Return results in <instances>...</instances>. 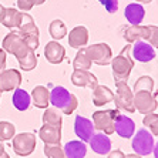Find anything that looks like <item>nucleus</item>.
Wrapping results in <instances>:
<instances>
[{"instance_id":"1","label":"nucleus","mask_w":158,"mask_h":158,"mask_svg":"<svg viewBox=\"0 0 158 158\" xmlns=\"http://www.w3.org/2000/svg\"><path fill=\"white\" fill-rule=\"evenodd\" d=\"M132 44L124 46L120 54L111 60V69H113V77L115 81H127L134 69V59L131 56Z\"/></svg>"},{"instance_id":"2","label":"nucleus","mask_w":158,"mask_h":158,"mask_svg":"<svg viewBox=\"0 0 158 158\" xmlns=\"http://www.w3.org/2000/svg\"><path fill=\"white\" fill-rule=\"evenodd\" d=\"M113 103L115 104L118 110L127 111V113H134V91L128 87L127 81H115V94Z\"/></svg>"},{"instance_id":"3","label":"nucleus","mask_w":158,"mask_h":158,"mask_svg":"<svg viewBox=\"0 0 158 158\" xmlns=\"http://www.w3.org/2000/svg\"><path fill=\"white\" fill-rule=\"evenodd\" d=\"M2 48L6 53L13 54L16 59H20L30 52V48L27 47L26 41H24V37L17 30H11L9 34H6V37L2 41Z\"/></svg>"},{"instance_id":"4","label":"nucleus","mask_w":158,"mask_h":158,"mask_svg":"<svg viewBox=\"0 0 158 158\" xmlns=\"http://www.w3.org/2000/svg\"><path fill=\"white\" fill-rule=\"evenodd\" d=\"M120 114V110H104V111H96L93 113V125L94 130L98 132H104L106 135L114 134V121L117 115Z\"/></svg>"},{"instance_id":"5","label":"nucleus","mask_w":158,"mask_h":158,"mask_svg":"<svg viewBox=\"0 0 158 158\" xmlns=\"http://www.w3.org/2000/svg\"><path fill=\"white\" fill-rule=\"evenodd\" d=\"M154 145H155L154 135L147 128H140L132 135L131 147L134 150V152L138 154L140 157H145V155L152 154Z\"/></svg>"},{"instance_id":"6","label":"nucleus","mask_w":158,"mask_h":158,"mask_svg":"<svg viewBox=\"0 0 158 158\" xmlns=\"http://www.w3.org/2000/svg\"><path fill=\"white\" fill-rule=\"evenodd\" d=\"M11 147L19 157H29L34 152L37 145V137L33 132H20L11 138Z\"/></svg>"},{"instance_id":"7","label":"nucleus","mask_w":158,"mask_h":158,"mask_svg":"<svg viewBox=\"0 0 158 158\" xmlns=\"http://www.w3.org/2000/svg\"><path fill=\"white\" fill-rule=\"evenodd\" d=\"M85 52L93 63L98 66H108L113 60V52L107 43H96L93 46H85Z\"/></svg>"},{"instance_id":"8","label":"nucleus","mask_w":158,"mask_h":158,"mask_svg":"<svg viewBox=\"0 0 158 158\" xmlns=\"http://www.w3.org/2000/svg\"><path fill=\"white\" fill-rule=\"evenodd\" d=\"M134 107H135V111L147 115L157 110L158 103L151 91H135L134 93Z\"/></svg>"},{"instance_id":"9","label":"nucleus","mask_w":158,"mask_h":158,"mask_svg":"<svg viewBox=\"0 0 158 158\" xmlns=\"http://www.w3.org/2000/svg\"><path fill=\"white\" fill-rule=\"evenodd\" d=\"M22 84V73L16 69H6L0 73V93L15 91Z\"/></svg>"},{"instance_id":"10","label":"nucleus","mask_w":158,"mask_h":158,"mask_svg":"<svg viewBox=\"0 0 158 158\" xmlns=\"http://www.w3.org/2000/svg\"><path fill=\"white\" fill-rule=\"evenodd\" d=\"M131 56H132V59H134V61L150 63L151 60L155 59V50L148 41L138 40L135 43H132Z\"/></svg>"},{"instance_id":"11","label":"nucleus","mask_w":158,"mask_h":158,"mask_svg":"<svg viewBox=\"0 0 158 158\" xmlns=\"http://www.w3.org/2000/svg\"><path fill=\"white\" fill-rule=\"evenodd\" d=\"M121 36L128 44L135 43L138 40L147 41L150 36V26H143V24H130L121 29Z\"/></svg>"},{"instance_id":"12","label":"nucleus","mask_w":158,"mask_h":158,"mask_svg":"<svg viewBox=\"0 0 158 158\" xmlns=\"http://www.w3.org/2000/svg\"><path fill=\"white\" fill-rule=\"evenodd\" d=\"M74 132L76 135L80 138V141L83 143H88L91 140V137L94 135V125H93V121L88 120L85 117H81V115H77L76 120H74Z\"/></svg>"},{"instance_id":"13","label":"nucleus","mask_w":158,"mask_h":158,"mask_svg":"<svg viewBox=\"0 0 158 158\" xmlns=\"http://www.w3.org/2000/svg\"><path fill=\"white\" fill-rule=\"evenodd\" d=\"M71 83L76 87H85V88H94L98 85V80L90 70H74L71 73Z\"/></svg>"},{"instance_id":"14","label":"nucleus","mask_w":158,"mask_h":158,"mask_svg":"<svg viewBox=\"0 0 158 158\" xmlns=\"http://www.w3.org/2000/svg\"><path fill=\"white\" fill-rule=\"evenodd\" d=\"M114 132L121 138H131L135 134V123L124 114H118L114 121Z\"/></svg>"},{"instance_id":"15","label":"nucleus","mask_w":158,"mask_h":158,"mask_svg":"<svg viewBox=\"0 0 158 158\" xmlns=\"http://www.w3.org/2000/svg\"><path fill=\"white\" fill-rule=\"evenodd\" d=\"M88 144H90V148L98 155H107L113 147L110 137L106 135L104 132H94V135L88 141Z\"/></svg>"},{"instance_id":"16","label":"nucleus","mask_w":158,"mask_h":158,"mask_svg":"<svg viewBox=\"0 0 158 158\" xmlns=\"http://www.w3.org/2000/svg\"><path fill=\"white\" fill-rule=\"evenodd\" d=\"M44 57L50 64H60L66 57V48L59 41H48L44 47Z\"/></svg>"},{"instance_id":"17","label":"nucleus","mask_w":158,"mask_h":158,"mask_svg":"<svg viewBox=\"0 0 158 158\" xmlns=\"http://www.w3.org/2000/svg\"><path fill=\"white\" fill-rule=\"evenodd\" d=\"M88 43V30L84 26H77L69 33V44L73 48H83Z\"/></svg>"},{"instance_id":"18","label":"nucleus","mask_w":158,"mask_h":158,"mask_svg":"<svg viewBox=\"0 0 158 158\" xmlns=\"http://www.w3.org/2000/svg\"><path fill=\"white\" fill-rule=\"evenodd\" d=\"M70 97H71V93L66 87L57 85V87H54L50 91V104H53V107H56V108H59L61 111L67 106Z\"/></svg>"},{"instance_id":"19","label":"nucleus","mask_w":158,"mask_h":158,"mask_svg":"<svg viewBox=\"0 0 158 158\" xmlns=\"http://www.w3.org/2000/svg\"><path fill=\"white\" fill-rule=\"evenodd\" d=\"M39 137L44 144H60L61 143V128L43 124V127L39 130Z\"/></svg>"},{"instance_id":"20","label":"nucleus","mask_w":158,"mask_h":158,"mask_svg":"<svg viewBox=\"0 0 158 158\" xmlns=\"http://www.w3.org/2000/svg\"><path fill=\"white\" fill-rule=\"evenodd\" d=\"M93 104L96 107H103L108 103H113L114 100V93L111 91V88L106 87V85H97L93 90Z\"/></svg>"},{"instance_id":"21","label":"nucleus","mask_w":158,"mask_h":158,"mask_svg":"<svg viewBox=\"0 0 158 158\" xmlns=\"http://www.w3.org/2000/svg\"><path fill=\"white\" fill-rule=\"evenodd\" d=\"M124 16L130 24H141L145 17V9L140 3H130L124 10Z\"/></svg>"},{"instance_id":"22","label":"nucleus","mask_w":158,"mask_h":158,"mask_svg":"<svg viewBox=\"0 0 158 158\" xmlns=\"http://www.w3.org/2000/svg\"><path fill=\"white\" fill-rule=\"evenodd\" d=\"M30 97H31V101L34 106L37 108H41V110H46L50 104V91L44 85H36Z\"/></svg>"},{"instance_id":"23","label":"nucleus","mask_w":158,"mask_h":158,"mask_svg":"<svg viewBox=\"0 0 158 158\" xmlns=\"http://www.w3.org/2000/svg\"><path fill=\"white\" fill-rule=\"evenodd\" d=\"M63 148H64L66 158H84L87 154V145L80 140L69 141Z\"/></svg>"},{"instance_id":"24","label":"nucleus","mask_w":158,"mask_h":158,"mask_svg":"<svg viewBox=\"0 0 158 158\" xmlns=\"http://www.w3.org/2000/svg\"><path fill=\"white\" fill-rule=\"evenodd\" d=\"M20 19H22V11H19L15 7H9L4 10V15L0 23L10 30H17L19 24H20Z\"/></svg>"},{"instance_id":"25","label":"nucleus","mask_w":158,"mask_h":158,"mask_svg":"<svg viewBox=\"0 0 158 158\" xmlns=\"http://www.w3.org/2000/svg\"><path fill=\"white\" fill-rule=\"evenodd\" d=\"M11 103L13 107L19 111H26L29 110L30 104H31V97L27 91L22 90V88H17L13 91V97H11Z\"/></svg>"},{"instance_id":"26","label":"nucleus","mask_w":158,"mask_h":158,"mask_svg":"<svg viewBox=\"0 0 158 158\" xmlns=\"http://www.w3.org/2000/svg\"><path fill=\"white\" fill-rule=\"evenodd\" d=\"M19 31L22 34H31V36H39V27L34 23V19L26 13L22 11V19H20V24H19Z\"/></svg>"},{"instance_id":"27","label":"nucleus","mask_w":158,"mask_h":158,"mask_svg":"<svg viewBox=\"0 0 158 158\" xmlns=\"http://www.w3.org/2000/svg\"><path fill=\"white\" fill-rule=\"evenodd\" d=\"M43 124L47 125H53V127H59L61 128L63 125V114L61 111L56 107H52V108H46L43 113Z\"/></svg>"},{"instance_id":"28","label":"nucleus","mask_w":158,"mask_h":158,"mask_svg":"<svg viewBox=\"0 0 158 158\" xmlns=\"http://www.w3.org/2000/svg\"><path fill=\"white\" fill-rule=\"evenodd\" d=\"M93 66V61L90 60L87 52H85V47L78 48L77 54L73 60V67L74 70H90Z\"/></svg>"},{"instance_id":"29","label":"nucleus","mask_w":158,"mask_h":158,"mask_svg":"<svg viewBox=\"0 0 158 158\" xmlns=\"http://www.w3.org/2000/svg\"><path fill=\"white\" fill-rule=\"evenodd\" d=\"M48 31H50V36H52L56 41L61 40V39H64V37L67 36V27H66V24H64V22L60 20V19H56V20H53V22L50 23Z\"/></svg>"},{"instance_id":"30","label":"nucleus","mask_w":158,"mask_h":158,"mask_svg":"<svg viewBox=\"0 0 158 158\" xmlns=\"http://www.w3.org/2000/svg\"><path fill=\"white\" fill-rule=\"evenodd\" d=\"M19 61V66L22 69L23 71H31L36 69L37 66V56H36V52L30 50L26 56H23L20 59H17Z\"/></svg>"},{"instance_id":"31","label":"nucleus","mask_w":158,"mask_h":158,"mask_svg":"<svg viewBox=\"0 0 158 158\" xmlns=\"http://www.w3.org/2000/svg\"><path fill=\"white\" fill-rule=\"evenodd\" d=\"M44 154L47 158H66L61 144H44Z\"/></svg>"},{"instance_id":"32","label":"nucleus","mask_w":158,"mask_h":158,"mask_svg":"<svg viewBox=\"0 0 158 158\" xmlns=\"http://www.w3.org/2000/svg\"><path fill=\"white\" fill-rule=\"evenodd\" d=\"M154 90V80L150 76H141L134 84V93L135 91H151Z\"/></svg>"},{"instance_id":"33","label":"nucleus","mask_w":158,"mask_h":158,"mask_svg":"<svg viewBox=\"0 0 158 158\" xmlns=\"http://www.w3.org/2000/svg\"><path fill=\"white\" fill-rule=\"evenodd\" d=\"M16 135V127L9 121H0V141H9Z\"/></svg>"},{"instance_id":"34","label":"nucleus","mask_w":158,"mask_h":158,"mask_svg":"<svg viewBox=\"0 0 158 158\" xmlns=\"http://www.w3.org/2000/svg\"><path fill=\"white\" fill-rule=\"evenodd\" d=\"M143 124L145 125V128H148V131L152 134L154 137H158V114L150 113L144 117Z\"/></svg>"},{"instance_id":"35","label":"nucleus","mask_w":158,"mask_h":158,"mask_svg":"<svg viewBox=\"0 0 158 158\" xmlns=\"http://www.w3.org/2000/svg\"><path fill=\"white\" fill-rule=\"evenodd\" d=\"M77 107H78V100H77V97L74 96V94H71V97H70V100H69L67 106L61 110V114H66V115L73 114Z\"/></svg>"},{"instance_id":"36","label":"nucleus","mask_w":158,"mask_h":158,"mask_svg":"<svg viewBox=\"0 0 158 158\" xmlns=\"http://www.w3.org/2000/svg\"><path fill=\"white\" fill-rule=\"evenodd\" d=\"M19 31V30H17ZM20 33V31H19ZM22 34V33H20ZM23 37H24V41H26L27 47L30 48V50H33V52H36L37 47H39V36H31V34H22Z\"/></svg>"},{"instance_id":"37","label":"nucleus","mask_w":158,"mask_h":158,"mask_svg":"<svg viewBox=\"0 0 158 158\" xmlns=\"http://www.w3.org/2000/svg\"><path fill=\"white\" fill-rule=\"evenodd\" d=\"M147 41L152 46V47L158 48V27L157 26H150V36H148Z\"/></svg>"},{"instance_id":"38","label":"nucleus","mask_w":158,"mask_h":158,"mask_svg":"<svg viewBox=\"0 0 158 158\" xmlns=\"http://www.w3.org/2000/svg\"><path fill=\"white\" fill-rule=\"evenodd\" d=\"M108 13H115L118 10V0H98Z\"/></svg>"},{"instance_id":"39","label":"nucleus","mask_w":158,"mask_h":158,"mask_svg":"<svg viewBox=\"0 0 158 158\" xmlns=\"http://www.w3.org/2000/svg\"><path fill=\"white\" fill-rule=\"evenodd\" d=\"M17 7H19V10L27 13V11H30L34 7V4L31 2H29V0H17Z\"/></svg>"},{"instance_id":"40","label":"nucleus","mask_w":158,"mask_h":158,"mask_svg":"<svg viewBox=\"0 0 158 158\" xmlns=\"http://www.w3.org/2000/svg\"><path fill=\"white\" fill-rule=\"evenodd\" d=\"M6 63H7V53L0 47V73L6 70Z\"/></svg>"},{"instance_id":"41","label":"nucleus","mask_w":158,"mask_h":158,"mask_svg":"<svg viewBox=\"0 0 158 158\" xmlns=\"http://www.w3.org/2000/svg\"><path fill=\"white\" fill-rule=\"evenodd\" d=\"M107 158H125V154L121 150H111L107 154Z\"/></svg>"},{"instance_id":"42","label":"nucleus","mask_w":158,"mask_h":158,"mask_svg":"<svg viewBox=\"0 0 158 158\" xmlns=\"http://www.w3.org/2000/svg\"><path fill=\"white\" fill-rule=\"evenodd\" d=\"M29 2H31L34 6H40V4H43L44 2H46V0H29Z\"/></svg>"},{"instance_id":"43","label":"nucleus","mask_w":158,"mask_h":158,"mask_svg":"<svg viewBox=\"0 0 158 158\" xmlns=\"http://www.w3.org/2000/svg\"><path fill=\"white\" fill-rule=\"evenodd\" d=\"M152 154H154V157L155 158H158V141L155 143V145H154V150H152Z\"/></svg>"},{"instance_id":"44","label":"nucleus","mask_w":158,"mask_h":158,"mask_svg":"<svg viewBox=\"0 0 158 158\" xmlns=\"http://www.w3.org/2000/svg\"><path fill=\"white\" fill-rule=\"evenodd\" d=\"M152 0H135V3H140V4H148L151 3Z\"/></svg>"},{"instance_id":"45","label":"nucleus","mask_w":158,"mask_h":158,"mask_svg":"<svg viewBox=\"0 0 158 158\" xmlns=\"http://www.w3.org/2000/svg\"><path fill=\"white\" fill-rule=\"evenodd\" d=\"M125 158H143V157H140L138 154H135V152H134V154H127V155H125Z\"/></svg>"},{"instance_id":"46","label":"nucleus","mask_w":158,"mask_h":158,"mask_svg":"<svg viewBox=\"0 0 158 158\" xmlns=\"http://www.w3.org/2000/svg\"><path fill=\"white\" fill-rule=\"evenodd\" d=\"M4 10H6V7H3V6L0 4V20H2V17H3V15H4Z\"/></svg>"},{"instance_id":"47","label":"nucleus","mask_w":158,"mask_h":158,"mask_svg":"<svg viewBox=\"0 0 158 158\" xmlns=\"http://www.w3.org/2000/svg\"><path fill=\"white\" fill-rule=\"evenodd\" d=\"M0 158H10V155H9L7 152H6V151H4L3 154H0Z\"/></svg>"},{"instance_id":"48","label":"nucleus","mask_w":158,"mask_h":158,"mask_svg":"<svg viewBox=\"0 0 158 158\" xmlns=\"http://www.w3.org/2000/svg\"><path fill=\"white\" fill-rule=\"evenodd\" d=\"M4 152V145H3V143L0 141V154H3Z\"/></svg>"},{"instance_id":"49","label":"nucleus","mask_w":158,"mask_h":158,"mask_svg":"<svg viewBox=\"0 0 158 158\" xmlns=\"http://www.w3.org/2000/svg\"><path fill=\"white\" fill-rule=\"evenodd\" d=\"M0 94H2V93H0Z\"/></svg>"}]
</instances>
